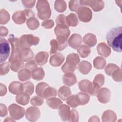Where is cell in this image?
Instances as JSON below:
<instances>
[{
    "instance_id": "4",
    "label": "cell",
    "mask_w": 122,
    "mask_h": 122,
    "mask_svg": "<svg viewBox=\"0 0 122 122\" xmlns=\"http://www.w3.org/2000/svg\"><path fill=\"white\" fill-rule=\"evenodd\" d=\"M8 41L11 46V53L9 60V62H10L19 59V54L20 50L19 43V39L15 37L13 34H10L8 38Z\"/></svg>"
},
{
    "instance_id": "27",
    "label": "cell",
    "mask_w": 122,
    "mask_h": 122,
    "mask_svg": "<svg viewBox=\"0 0 122 122\" xmlns=\"http://www.w3.org/2000/svg\"><path fill=\"white\" fill-rule=\"evenodd\" d=\"M31 71L27 68L20 70L18 73V79L21 81L30 80L31 77L32 72Z\"/></svg>"
},
{
    "instance_id": "6",
    "label": "cell",
    "mask_w": 122,
    "mask_h": 122,
    "mask_svg": "<svg viewBox=\"0 0 122 122\" xmlns=\"http://www.w3.org/2000/svg\"><path fill=\"white\" fill-rule=\"evenodd\" d=\"M10 115L11 118L14 120H20L21 119L25 114V109L24 108L17 104H12L8 107Z\"/></svg>"
},
{
    "instance_id": "33",
    "label": "cell",
    "mask_w": 122,
    "mask_h": 122,
    "mask_svg": "<svg viewBox=\"0 0 122 122\" xmlns=\"http://www.w3.org/2000/svg\"><path fill=\"white\" fill-rule=\"evenodd\" d=\"M66 101L67 104L72 108H76L80 105V101L77 95H71Z\"/></svg>"
},
{
    "instance_id": "1",
    "label": "cell",
    "mask_w": 122,
    "mask_h": 122,
    "mask_svg": "<svg viewBox=\"0 0 122 122\" xmlns=\"http://www.w3.org/2000/svg\"><path fill=\"white\" fill-rule=\"evenodd\" d=\"M122 26H118L110 30L107 33L106 39L109 46L116 52H121L122 49Z\"/></svg>"
},
{
    "instance_id": "16",
    "label": "cell",
    "mask_w": 122,
    "mask_h": 122,
    "mask_svg": "<svg viewBox=\"0 0 122 122\" xmlns=\"http://www.w3.org/2000/svg\"><path fill=\"white\" fill-rule=\"evenodd\" d=\"M33 52L30 48L20 49L19 54V58L23 61L30 60L33 58Z\"/></svg>"
},
{
    "instance_id": "44",
    "label": "cell",
    "mask_w": 122,
    "mask_h": 122,
    "mask_svg": "<svg viewBox=\"0 0 122 122\" xmlns=\"http://www.w3.org/2000/svg\"><path fill=\"white\" fill-rule=\"evenodd\" d=\"M23 85L24 91L28 93L30 95H31L33 93L34 88V86L32 82L28 81L23 83Z\"/></svg>"
},
{
    "instance_id": "26",
    "label": "cell",
    "mask_w": 122,
    "mask_h": 122,
    "mask_svg": "<svg viewBox=\"0 0 122 122\" xmlns=\"http://www.w3.org/2000/svg\"><path fill=\"white\" fill-rule=\"evenodd\" d=\"M71 94V90L70 88L65 86H61L58 91V96L63 101L66 100Z\"/></svg>"
},
{
    "instance_id": "14",
    "label": "cell",
    "mask_w": 122,
    "mask_h": 122,
    "mask_svg": "<svg viewBox=\"0 0 122 122\" xmlns=\"http://www.w3.org/2000/svg\"><path fill=\"white\" fill-rule=\"evenodd\" d=\"M62 81L65 85L71 86L77 82V77L72 72H66L63 75Z\"/></svg>"
},
{
    "instance_id": "35",
    "label": "cell",
    "mask_w": 122,
    "mask_h": 122,
    "mask_svg": "<svg viewBox=\"0 0 122 122\" xmlns=\"http://www.w3.org/2000/svg\"><path fill=\"white\" fill-rule=\"evenodd\" d=\"M106 60L103 57L98 56L96 57L93 61L94 67L99 70H102L104 68L106 65Z\"/></svg>"
},
{
    "instance_id": "55",
    "label": "cell",
    "mask_w": 122,
    "mask_h": 122,
    "mask_svg": "<svg viewBox=\"0 0 122 122\" xmlns=\"http://www.w3.org/2000/svg\"><path fill=\"white\" fill-rule=\"evenodd\" d=\"M35 0H22L21 2L23 6L28 9H31L33 8L35 3Z\"/></svg>"
},
{
    "instance_id": "57",
    "label": "cell",
    "mask_w": 122,
    "mask_h": 122,
    "mask_svg": "<svg viewBox=\"0 0 122 122\" xmlns=\"http://www.w3.org/2000/svg\"><path fill=\"white\" fill-rule=\"evenodd\" d=\"M9 33L8 30L4 26H0V36L1 37L7 36Z\"/></svg>"
},
{
    "instance_id": "47",
    "label": "cell",
    "mask_w": 122,
    "mask_h": 122,
    "mask_svg": "<svg viewBox=\"0 0 122 122\" xmlns=\"http://www.w3.org/2000/svg\"><path fill=\"white\" fill-rule=\"evenodd\" d=\"M118 68L119 67L115 64L109 63L105 68V72L107 75L109 76H112V74L113 71Z\"/></svg>"
},
{
    "instance_id": "40",
    "label": "cell",
    "mask_w": 122,
    "mask_h": 122,
    "mask_svg": "<svg viewBox=\"0 0 122 122\" xmlns=\"http://www.w3.org/2000/svg\"><path fill=\"white\" fill-rule=\"evenodd\" d=\"M10 19V15L4 9L0 10V24H5Z\"/></svg>"
},
{
    "instance_id": "61",
    "label": "cell",
    "mask_w": 122,
    "mask_h": 122,
    "mask_svg": "<svg viewBox=\"0 0 122 122\" xmlns=\"http://www.w3.org/2000/svg\"><path fill=\"white\" fill-rule=\"evenodd\" d=\"M10 118L9 117H7L6 118V119L4 120V122H6V121H15V120H12V119H10Z\"/></svg>"
},
{
    "instance_id": "3",
    "label": "cell",
    "mask_w": 122,
    "mask_h": 122,
    "mask_svg": "<svg viewBox=\"0 0 122 122\" xmlns=\"http://www.w3.org/2000/svg\"><path fill=\"white\" fill-rule=\"evenodd\" d=\"M37 16L41 20H46L51 16V9L47 0H38L36 4Z\"/></svg>"
},
{
    "instance_id": "25",
    "label": "cell",
    "mask_w": 122,
    "mask_h": 122,
    "mask_svg": "<svg viewBox=\"0 0 122 122\" xmlns=\"http://www.w3.org/2000/svg\"><path fill=\"white\" fill-rule=\"evenodd\" d=\"M92 66L91 64L85 61H82L79 63L78 66V69L79 71L84 75L88 74L91 71Z\"/></svg>"
},
{
    "instance_id": "42",
    "label": "cell",
    "mask_w": 122,
    "mask_h": 122,
    "mask_svg": "<svg viewBox=\"0 0 122 122\" xmlns=\"http://www.w3.org/2000/svg\"><path fill=\"white\" fill-rule=\"evenodd\" d=\"M56 23L58 27L69 28V26L66 22V16L63 14H59L58 15L56 19Z\"/></svg>"
},
{
    "instance_id": "15",
    "label": "cell",
    "mask_w": 122,
    "mask_h": 122,
    "mask_svg": "<svg viewBox=\"0 0 122 122\" xmlns=\"http://www.w3.org/2000/svg\"><path fill=\"white\" fill-rule=\"evenodd\" d=\"M71 114L70 107L66 104H61L59 108V114L63 121H68Z\"/></svg>"
},
{
    "instance_id": "45",
    "label": "cell",
    "mask_w": 122,
    "mask_h": 122,
    "mask_svg": "<svg viewBox=\"0 0 122 122\" xmlns=\"http://www.w3.org/2000/svg\"><path fill=\"white\" fill-rule=\"evenodd\" d=\"M104 80L105 78L103 75L102 74H98L94 77L92 83L98 85L100 87H101L104 84Z\"/></svg>"
},
{
    "instance_id": "11",
    "label": "cell",
    "mask_w": 122,
    "mask_h": 122,
    "mask_svg": "<svg viewBox=\"0 0 122 122\" xmlns=\"http://www.w3.org/2000/svg\"><path fill=\"white\" fill-rule=\"evenodd\" d=\"M25 116L26 119L29 121H37L41 116L40 109L35 106L30 107L26 111Z\"/></svg>"
},
{
    "instance_id": "20",
    "label": "cell",
    "mask_w": 122,
    "mask_h": 122,
    "mask_svg": "<svg viewBox=\"0 0 122 122\" xmlns=\"http://www.w3.org/2000/svg\"><path fill=\"white\" fill-rule=\"evenodd\" d=\"M12 19L16 24H21L25 22L26 16L24 10L17 11L12 15Z\"/></svg>"
},
{
    "instance_id": "43",
    "label": "cell",
    "mask_w": 122,
    "mask_h": 122,
    "mask_svg": "<svg viewBox=\"0 0 122 122\" xmlns=\"http://www.w3.org/2000/svg\"><path fill=\"white\" fill-rule=\"evenodd\" d=\"M77 95L79 98L81 105H85L89 102L90 99V97L88 94L84 92H79Z\"/></svg>"
},
{
    "instance_id": "58",
    "label": "cell",
    "mask_w": 122,
    "mask_h": 122,
    "mask_svg": "<svg viewBox=\"0 0 122 122\" xmlns=\"http://www.w3.org/2000/svg\"><path fill=\"white\" fill-rule=\"evenodd\" d=\"M0 96H4L7 93V88L6 86L3 84L2 83H0Z\"/></svg>"
},
{
    "instance_id": "52",
    "label": "cell",
    "mask_w": 122,
    "mask_h": 122,
    "mask_svg": "<svg viewBox=\"0 0 122 122\" xmlns=\"http://www.w3.org/2000/svg\"><path fill=\"white\" fill-rule=\"evenodd\" d=\"M79 113L75 109L71 110V114L68 121L71 122H77L79 121Z\"/></svg>"
},
{
    "instance_id": "19",
    "label": "cell",
    "mask_w": 122,
    "mask_h": 122,
    "mask_svg": "<svg viewBox=\"0 0 122 122\" xmlns=\"http://www.w3.org/2000/svg\"><path fill=\"white\" fill-rule=\"evenodd\" d=\"M9 90L10 93L13 94H17L24 91L23 85L19 81H12L9 85Z\"/></svg>"
},
{
    "instance_id": "13",
    "label": "cell",
    "mask_w": 122,
    "mask_h": 122,
    "mask_svg": "<svg viewBox=\"0 0 122 122\" xmlns=\"http://www.w3.org/2000/svg\"><path fill=\"white\" fill-rule=\"evenodd\" d=\"M68 42L69 45L71 47L75 49H77L81 45V36L79 34L74 33L72 34L69 38L68 41Z\"/></svg>"
},
{
    "instance_id": "17",
    "label": "cell",
    "mask_w": 122,
    "mask_h": 122,
    "mask_svg": "<svg viewBox=\"0 0 122 122\" xmlns=\"http://www.w3.org/2000/svg\"><path fill=\"white\" fill-rule=\"evenodd\" d=\"M97 50L99 55L105 58L108 57L111 53V48L105 42L99 43L97 47Z\"/></svg>"
},
{
    "instance_id": "50",
    "label": "cell",
    "mask_w": 122,
    "mask_h": 122,
    "mask_svg": "<svg viewBox=\"0 0 122 122\" xmlns=\"http://www.w3.org/2000/svg\"><path fill=\"white\" fill-rule=\"evenodd\" d=\"M30 104L34 106H41L44 102V100L42 97L40 96H34L32 98L30 101Z\"/></svg>"
},
{
    "instance_id": "22",
    "label": "cell",
    "mask_w": 122,
    "mask_h": 122,
    "mask_svg": "<svg viewBox=\"0 0 122 122\" xmlns=\"http://www.w3.org/2000/svg\"><path fill=\"white\" fill-rule=\"evenodd\" d=\"M116 119L117 116L115 112L110 110L105 111L102 116V120L103 122H114Z\"/></svg>"
},
{
    "instance_id": "5",
    "label": "cell",
    "mask_w": 122,
    "mask_h": 122,
    "mask_svg": "<svg viewBox=\"0 0 122 122\" xmlns=\"http://www.w3.org/2000/svg\"><path fill=\"white\" fill-rule=\"evenodd\" d=\"M40 41V39L32 34H24L19 39L20 48H30L32 45H37Z\"/></svg>"
},
{
    "instance_id": "8",
    "label": "cell",
    "mask_w": 122,
    "mask_h": 122,
    "mask_svg": "<svg viewBox=\"0 0 122 122\" xmlns=\"http://www.w3.org/2000/svg\"><path fill=\"white\" fill-rule=\"evenodd\" d=\"M78 86L80 91L91 95L95 96L98 93L95 90L92 83L88 80L85 79L81 81L78 83Z\"/></svg>"
},
{
    "instance_id": "12",
    "label": "cell",
    "mask_w": 122,
    "mask_h": 122,
    "mask_svg": "<svg viewBox=\"0 0 122 122\" xmlns=\"http://www.w3.org/2000/svg\"><path fill=\"white\" fill-rule=\"evenodd\" d=\"M97 94V99L101 103H107L110 100L111 93L109 89L107 88L100 89Z\"/></svg>"
},
{
    "instance_id": "34",
    "label": "cell",
    "mask_w": 122,
    "mask_h": 122,
    "mask_svg": "<svg viewBox=\"0 0 122 122\" xmlns=\"http://www.w3.org/2000/svg\"><path fill=\"white\" fill-rule=\"evenodd\" d=\"M66 22L69 26L75 27L78 24V20L77 15L73 13H70L66 17Z\"/></svg>"
},
{
    "instance_id": "36",
    "label": "cell",
    "mask_w": 122,
    "mask_h": 122,
    "mask_svg": "<svg viewBox=\"0 0 122 122\" xmlns=\"http://www.w3.org/2000/svg\"><path fill=\"white\" fill-rule=\"evenodd\" d=\"M57 96V91L56 89L51 87H48L45 90L44 93H43V98L44 99H49L51 98L55 97Z\"/></svg>"
},
{
    "instance_id": "59",
    "label": "cell",
    "mask_w": 122,
    "mask_h": 122,
    "mask_svg": "<svg viewBox=\"0 0 122 122\" xmlns=\"http://www.w3.org/2000/svg\"><path fill=\"white\" fill-rule=\"evenodd\" d=\"M24 11L25 13V15L27 17H29V18L31 17H35V14L33 12V11L30 9H25Z\"/></svg>"
},
{
    "instance_id": "30",
    "label": "cell",
    "mask_w": 122,
    "mask_h": 122,
    "mask_svg": "<svg viewBox=\"0 0 122 122\" xmlns=\"http://www.w3.org/2000/svg\"><path fill=\"white\" fill-rule=\"evenodd\" d=\"M45 76V72L43 69L41 67L37 68L32 71L31 77L33 79L36 81L42 80Z\"/></svg>"
},
{
    "instance_id": "9",
    "label": "cell",
    "mask_w": 122,
    "mask_h": 122,
    "mask_svg": "<svg viewBox=\"0 0 122 122\" xmlns=\"http://www.w3.org/2000/svg\"><path fill=\"white\" fill-rule=\"evenodd\" d=\"M77 12L79 19L82 22H88L92 19V12L91 10L87 7H80Z\"/></svg>"
},
{
    "instance_id": "60",
    "label": "cell",
    "mask_w": 122,
    "mask_h": 122,
    "mask_svg": "<svg viewBox=\"0 0 122 122\" xmlns=\"http://www.w3.org/2000/svg\"><path fill=\"white\" fill-rule=\"evenodd\" d=\"M89 122H91V121H93V122H95V121H98V122H100V120L99 119V118L96 116H92L90 118V120L88 121Z\"/></svg>"
},
{
    "instance_id": "31",
    "label": "cell",
    "mask_w": 122,
    "mask_h": 122,
    "mask_svg": "<svg viewBox=\"0 0 122 122\" xmlns=\"http://www.w3.org/2000/svg\"><path fill=\"white\" fill-rule=\"evenodd\" d=\"M26 25L28 28L31 30H35L38 29L40 26V23L35 17L29 18L26 21Z\"/></svg>"
},
{
    "instance_id": "54",
    "label": "cell",
    "mask_w": 122,
    "mask_h": 122,
    "mask_svg": "<svg viewBox=\"0 0 122 122\" xmlns=\"http://www.w3.org/2000/svg\"><path fill=\"white\" fill-rule=\"evenodd\" d=\"M54 25V22L52 20L47 19L43 21L41 23V26L45 29H51Z\"/></svg>"
},
{
    "instance_id": "7",
    "label": "cell",
    "mask_w": 122,
    "mask_h": 122,
    "mask_svg": "<svg viewBox=\"0 0 122 122\" xmlns=\"http://www.w3.org/2000/svg\"><path fill=\"white\" fill-rule=\"evenodd\" d=\"M10 46L9 41L0 38V62H4L9 57L10 53Z\"/></svg>"
},
{
    "instance_id": "51",
    "label": "cell",
    "mask_w": 122,
    "mask_h": 122,
    "mask_svg": "<svg viewBox=\"0 0 122 122\" xmlns=\"http://www.w3.org/2000/svg\"><path fill=\"white\" fill-rule=\"evenodd\" d=\"M10 64L8 62H3L0 65V74L4 75L7 74L10 71Z\"/></svg>"
},
{
    "instance_id": "46",
    "label": "cell",
    "mask_w": 122,
    "mask_h": 122,
    "mask_svg": "<svg viewBox=\"0 0 122 122\" xmlns=\"http://www.w3.org/2000/svg\"><path fill=\"white\" fill-rule=\"evenodd\" d=\"M112 76L114 81L120 82L122 80V69L121 68H118L116 69L112 74Z\"/></svg>"
},
{
    "instance_id": "2",
    "label": "cell",
    "mask_w": 122,
    "mask_h": 122,
    "mask_svg": "<svg viewBox=\"0 0 122 122\" xmlns=\"http://www.w3.org/2000/svg\"><path fill=\"white\" fill-rule=\"evenodd\" d=\"M80 59L79 55L75 53L68 54L66 57V62L61 66V69L64 72H73L77 68V65L79 63Z\"/></svg>"
},
{
    "instance_id": "37",
    "label": "cell",
    "mask_w": 122,
    "mask_h": 122,
    "mask_svg": "<svg viewBox=\"0 0 122 122\" xmlns=\"http://www.w3.org/2000/svg\"><path fill=\"white\" fill-rule=\"evenodd\" d=\"M91 51L90 48L85 45H82L77 49V52L82 58L88 57L91 53Z\"/></svg>"
},
{
    "instance_id": "48",
    "label": "cell",
    "mask_w": 122,
    "mask_h": 122,
    "mask_svg": "<svg viewBox=\"0 0 122 122\" xmlns=\"http://www.w3.org/2000/svg\"><path fill=\"white\" fill-rule=\"evenodd\" d=\"M80 6L79 1L78 0H70L69 2V8L70 10L72 11L75 12H77Z\"/></svg>"
},
{
    "instance_id": "29",
    "label": "cell",
    "mask_w": 122,
    "mask_h": 122,
    "mask_svg": "<svg viewBox=\"0 0 122 122\" xmlns=\"http://www.w3.org/2000/svg\"><path fill=\"white\" fill-rule=\"evenodd\" d=\"M62 102L59 98L53 97L48 99L46 101L47 104L51 108L58 109L62 104Z\"/></svg>"
},
{
    "instance_id": "53",
    "label": "cell",
    "mask_w": 122,
    "mask_h": 122,
    "mask_svg": "<svg viewBox=\"0 0 122 122\" xmlns=\"http://www.w3.org/2000/svg\"><path fill=\"white\" fill-rule=\"evenodd\" d=\"M37 63L34 60H30L28 62H27L25 65V67L26 68L29 69L30 71H33L35 69L37 68Z\"/></svg>"
},
{
    "instance_id": "21",
    "label": "cell",
    "mask_w": 122,
    "mask_h": 122,
    "mask_svg": "<svg viewBox=\"0 0 122 122\" xmlns=\"http://www.w3.org/2000/svg\"><path fill=\"white\" fill-rule=\"evenodd\" d=\"M48 57L49 54L47 52L41 51L36 54L35 56V61L38 65L42 66L47 63Z\"/></svg>"
},
{
    "instance_id": "38",
    "label": "cell",
    "mask_w": 122,
    "mask_h": 122,
    "mask_svg": "<svg viewBox=\"0 0 122 122\" xmlns=\"http://www.w3.org/2000/svg\"><path fill=\"white\" fill-rule=\"evenodd\" d=\"M54 8L59 12H64L67 8L66 2L63 0H57L54 2Z\"/></svg>"
},
{
    "instance_id": "10",
    "label": "cell",
    "mask_w": 122,
    "mask_h": 122,
    "mask_svg": "<svg viewBox=\"0 0 122 122\" xmlns=\"http://www.w3.org/2000/svg\"><path fill=\"white\" fill-rule=\"evenodd\" d=\"M81 5L89 6L92 10L95 12H98L102 10L104 7V3L102 0H82L79 1Z\"/></svg>"
},
{
    "instance_id": "39",
    "label": "cell",
    "mask_w": 122,
    "mask_h": 122,
    "mask_svg": "<svg viewBox=\"0 0 122 122\" xmlns=\"http://www.w3.org/2000/svg\"><path fill=\"white\" fill-rule=\"evenodd\" d=\"M49 85L44 82H41L38 83L36 87L35 92L37 95L41 97H43V93L46 88L49 87Z\"/></svg>"
},
{
    "instance_id": "24",
    "label": "cell",
    "mask_w": 122,
    "mask_h": 122,
    "mask_svg": "<svg viewBox=\"0 0 122 122\" xmlns=\"http://www.w3.org/2000/svg\"><path fill=\"white\" fill-rule=\"evenodd\" d=\"M30 99V95L26 92H21L16 96V102L22 105H27L29 102Z\"/></svg>"
},
{
    "instance_id": "41",
    "label": "cell",
    "mask_w": 122,
    "mask_h": 122,
    "mask_svg": "<svg viewBox=\"0 0 122 122\" xmlns=\"http://www.w3.org/2000/svg\"><path fill=\"white\" fill-rule=\"evenodd\" d=\"M58 42L59 46V51H63L67 45V39L64 37L58 36L56 39Z\"/></svg>"
},
{
    "instance_id": "23",
    "label": "cell",
    "mask_w": 122,
    "mask_h": 122,
    "mask_svg": "<svg viewBox=\"0 0 122 122\" xmlns=\"http://www.w3.org/2000/svg\"><path fill=\"white\" fill-rule=\"evenodd\" d=\"M84 43L90 47L94 46L97 43V39L96 36L91 33L86 34L83 38Z\"/></svg>"
},
{
    "instance_id": "32",
    "label": "cell",
    "mask_w": 122,
    "mask_h": 122,
    "mask_svg": "<svg viewBox=\"0 0 122 122\" xmlns=\"http://www.w3.org/2000/svg\"><path fill=\"white\" fill-rule=\"evenodd\" d=\"M9 64L10 69L14 72L18 71L20 69L24 67L23 61L20 59L9 62Z\"/></svg>"
},
{
    "instance_id": "49",
    "label": "cell",
    "mask_w": 122,
    "mask_h": 122,
    "mask_svg": "<svg viewBox=\"0 0 122 122\" xmlns=\"http://www.w3.org/2000/svg\"><path fill=\"white\" fill-rule=\"evenodd\" d=\"M50 45L51 46V48L50 54L51 55L55 54L56 53L57 51H59V46L57 40L55 39L51 40L50 41Z\"/></svg>"
},
{
    "instance_id": "18",
    "label": "cell",
    "mask_w": 122,
    "mask_h": 122,
    "mask_svg": "<svg viewBox=\"0 0 122 122\" xmlns=\"http://www.w3.org/2000/svg\"><path fill=\"white\" fill-rule=\"evenodd\" d=\"M64 61V57L60 53H56L51 56L50 59V64L54 67H59Z\"/></svg>"
},
{
    "instance_id": "56",
    "label": "cell",
    "mask_w": 122,
    "mask_h": 122,
    "mask_svg": "<svg viewBox=\"0 0 122 122\" xmlns=\"http://www.w3.org/2000/svg\"><path fill=\"white\" fill-rule=\"evenodd\" d=\"M8 114V110L5 104L0 103V116L4 117Z\"/></svg>"
},
{
    "instance_id": "28",
    "label": "cell",
    "mask_w": 122,
    "mask_h": 122,
    "mask_svg": "<svg viewBox=\"0 0 122 122\" xmlns=\"http://www.w3.org/2000/svg\"><path fill=\"white\" fill-rule=\"evenodd\" d=\"M54 33L57 36H61L68 38L70 35L71 31L69 28L67 27H60L56 26L54 28Z\"/></svg>"
}]
</instances>
